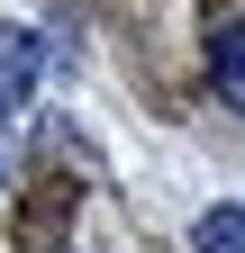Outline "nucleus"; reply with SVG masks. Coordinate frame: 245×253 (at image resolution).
<instances>
[{
	"label": "nucleus",
	"mask_w": 245,
	"mask_h": 253,
	"mask_svg": "<svg viewBox=\"0 0 245 253\" xmlns=\"http://www.w3.org/2000/svg\"><path fill=\"white\" fill-rule=\"evenodd\" d=\"M37 63H46V45H37V27L0 18V109H18L27 90H37Z\"/></svg>",
	"instance_id": "nucleus-2"
},
{
	"label": "nucleus",
	"mask_w": 245,
	"mask_h": 253,
	"mask_svg": "<svg viewBox=\"0 0 245 253\" xmlns=\"http://www.w3.org/2000/svg\"><path fill=\"white\" fill-rule=\"evenodd\" d=\"M209 90H218V109L245 118V18H218V27H209Z\"/></svg>",
	"instance_id": "nucleus-1"
},
{
	"label": "nucleus",
	"mask_w": 245,
	"mask_h": 253,
	"mask_svg": "<svg viewBox=\"0 0 245 253\" xmlns=\"http://www.w3.org/2000/svg\"><path fill=\"white\" fill-rule=\"evenodd\" d=\"M191 253H245V208H236V199L200 208V226H191Z\"/></svg>",
	"instance_id": "nucleus-3"
}]
</instances>
